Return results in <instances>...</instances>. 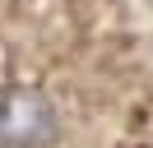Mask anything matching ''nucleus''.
Segmentation results:
<instances>
[{
	"label": "nucleus",
	"mask_w": 153,
	"mask_h": 148,
	"mask_svg": "<svg viewBox=\"0 0 153 148\" xmlns=\"http://www.w3.org/2000/svg\"><path fill=\"white\" fill-rule=\"evenodd\" d=\"M60 120L42 88H0V148H47Z\"/></svg>",
	"instance_id": "nucleus-1"
}]
</instances>
